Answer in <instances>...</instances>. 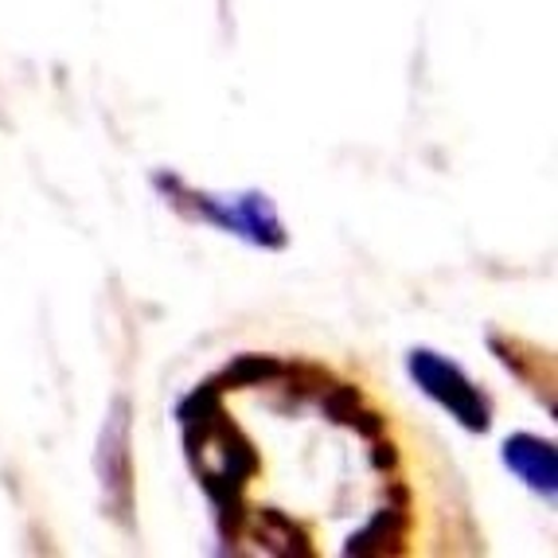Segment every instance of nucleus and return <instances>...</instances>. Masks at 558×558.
Listing matches in <instances>:
<instances>
[{
    "instance_id": "7ed1b4c3",
    "label": "nucleus",
    "mask_w": 558,
    "mask_h": 558,
    "mask_svg": "<svg viewBox=\"0 0 558 558\" xmlns=\"http://www.w3.org/2000/svg\"><path fill=\"white\" fill-rule=\"evenodd\" d=\"M407 372L418 383V391L429 402H438L449 418L469 434H488L496 422V402L484 391L481 383L453 363L449 355L434 352V348H410L407 352Z\"/></svg>"
},
{
    "instance_id": "f257e3e1",
    "label": "nucleus",
    "mask_w": 558,
    "mask_h": 558,
    "mask_svg": "<svg viewBox=\"0 0 558 558\" xmlns=\"http://www.w3.org/2000/svg\"><path fill=\"white\" fill-rule=\"evenodd\" d=\"M177 426L192 476L215 508L223 543H234L246 512V493L262 476V453L254 438L227 410V395L211 379L177 402Z\"/></svg>"
},
{
    "instance_id": "423d86ee",
    "label": "nucleus",
    "mask_w": 558,
    "mask_h": 558,
    "mask_svg": "<svg viewBox=\"0 0 558 558\" xmlns=\"http://www.w3.org/2000/svg\"><path fill=\"white\" fill-rule=\"evenodd\" d=\"M488 352L496 355V363H500L504 372L512 375L515 383H523L547 407V414H555V355L547 348L531 344L527 336L493 328L488 332Z\"/></svg>"
},
{
    "instance_id": "39448f33",
    "label": "nucleus",
    "mask_w": 558,
    "mask_h": 558,
    "mask_svg": "<svg viewBox=\"0 0 558 558\" xmlns=\"http://www.w3.org/2000/svg\"><path fill=\"white\" fill-rule=\"evenodd\" d=\"M410 535H414V504H410V488L395 476L391 488L383 493L379 508L363 520L360 531L348 535L344 555H352V558L407 555Z\"/></svg>"
},
{
    "instance_id": "0eeeda50",
    "label": "nucleus",
    "mask_w": 558,
    "mask_h": 558,
    "mask_svg": "<svg viewBox=\"0 0 558 558\" xmlns=\"http://www.w3.org/2000/svg\"><path fill=\"white\" fill-rule=\"evenodd\" d=\"M500 461L523 488H531L535 496L555 500L558 453H555V441L550 438H539V434H531V429H520V434H512V438L500 446Z\"/></svg>"
},
{
    "instance_id": "f03ea898",
    "label": "nucleus",
    "mask_w": 558,
    "mask_h": 558,
    "mask_svg": "<svg viewBox=\"0 0 558 558\" xmlns=\"http://www.w3.org/2000/svg\"><path fill=\"white\" fill-rule=\"evenodd\" d=\"M153 187L165 196V204L172 211H180L192 223H207L215 231L234 234V239H242L246 246H258V251H286L289 246V231L281 223L278 204L258 187L239 192V196H219V192L192 187L172 168H157Z\"/></svg>"
},
{
    "instance_id": "20e7f679",
    "label": "nucleus",
    "mask_w": 558,
    "mask_h": 558,
    "mask_svg": "<svg viewBox=\"0 0 558 558\" xmlns=\"http://www.w3.org/2000/svg\"><path fill=\"white\" fill-rule=\"evenodd\" d=\"M94 469H98V484H102V504L118 527H133V508H137V493H133V407L125 395L110 402L98 434V453H94Z\"/></svg>"
}]
</instances>
